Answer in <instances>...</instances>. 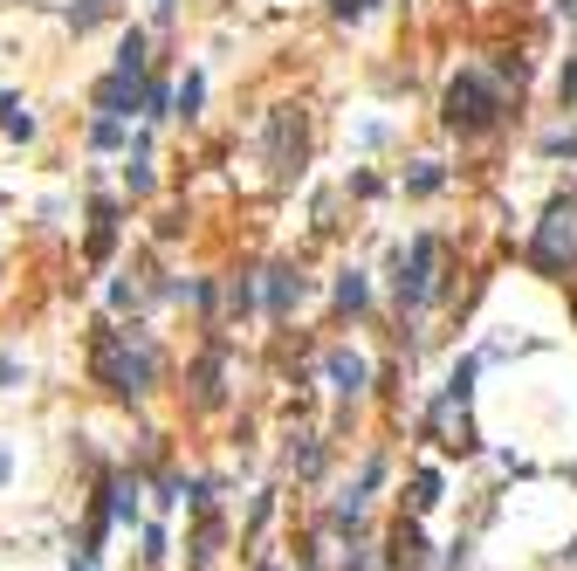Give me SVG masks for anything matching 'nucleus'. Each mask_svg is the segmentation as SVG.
I'll return each mask as SVG.
<instances>
[{
  "label": "nucleus",
  "instance_id": "1",
  "mask_svg": "<svg viewBox=\"0 0 577 571\" xmlns=\"http://www.w3.org/2000/svg\"><path fill=\"white\" fill-rule=\"evenodd\" d=\"M159 379V351L138 331H97V385H111L117 400H145Z\"/></svg>",
  "mask_w": 577,
  "mask_h": 571
},
{
  "label": "nucleus",
  "instance_id": "2",
  "mask_svg": "<svg viewBox=\"0 0 577 571\" xmlns=\"http://www.w3.org/2000/svg\"><path fill=\"white\" fill-rule=\"evenodd\" d=\"M448 132H461V138H475V132H495V117H502V90L488 83L482 69H461L454 83H448Z\"/></svg>",
  "mask_w": 577,
  "mask_h": 571
},
{
  "label": "nucleus",
  "instance_id": "3",
  "mask_svg": "<svg viewBox=\"0 0 577 571\" xmlns=\"http://www.w3.org/2000/svg\"><path fill=\"white\" fill-rule=\"evenodd\" d=\"M440 296V242L433 235H419L406 255H399V303H433Z\"/></svg>",
  "mask_w": 577,
  "mask_h": 571
},
{
  "label": "nucleus",
  "instance_id": "4",
  "mask_svg": "<svg viewBox=\"0 0 577 571\" xmlns=\"http://www.w3.org/2000/svg\"><path fill=\"white\" fill-rule=\"evenodd\" d=\"M269 159H275V179L303 172V159H309V117L303 111H275L269 117Z\"/></svg>",
  "mask_w": 577,
  "mask_h": 571
},
{
  "label": "nucleus",
  "instance_id": "5",
  "mask_svg": "<svg viewBox=\"0 0 577 571\" xmlns=\"http://www.w3.org/2000/svg\"><path fill=\"white\" fill-rule=\"evenodd\" d=\"M564 248H577V214H564V206H557V214H550L543 221V235H536V269H557L564 262Z\"/></svg>",
  "mask_w": 577,
  "mask_h": 571
},
{
  "label": "nucleus",
  "instance_id": "6",
  "mask_svg": "<svg viewBox=\"0 0 577 571\" xmlns=\"http://www.w3.org/2000/svg\"><path fill=\"white\" fill-rule=\"evenodd\" d=\"M138 97H145V76L111 69V76L97 83V111H103V117H131V111H138Z\"/></svg>",
  "mask_w": 577,
  "mask_h": 571
},
{
  "label": "nucleus",
  "instance_id": "7",
  "mask_svg": "<svg viewBox=\"0 0 577 571\" xmlns=\"http://www.w3.org/2000/svg\"><path fill=\"white\" fill-rule=\"evenodd\" d=\"M220 372H227V345H206V358L193 366V406H220Z\"/></svg>",
  "mask_w": 577,
  "mask_h": 571
},
{
  "label": "nucleus",
  "instance_id": "8",
  "mask_svg": "<svg viewBox=\"0 0 577 571\" xmlns=\"http://www.w3.org/2000/svg\"><path fill=\"white\" fill-rule=\"evenodd\" d=\"M309 296V282H303V269H269V310H275V317H288V310H296Z\"/></svg>",
  "mask_w": 577,
  "mask_h": 571
},
{
  "label": "nucleus",
  "instance_id": "9",
  "mask_svg": "<svg viewBox=\"0 0 577 571\" xmlns=\"http://www.w3.org/2000/svg\"><path fill=\"white\" fill-rule=\"evenodd\" d=\"M392 564L427 571V537H419V524H392Z\"/></svg>",
  "mask_w": 577,
  "mask_h": 571
},
{
  "label": "nucleus",
  "instance_id": "10",
  "mask_svg": "<svg viewBox=\"0 0 577 571\" xmlns=\"http://www.w3.org/2000/svg\"><path fill=\"white\" fill-rule=\"evenodd\" d=\"M90 262H103V255H111V242H117V200H97L90 206Z\"/></svg>",
  "mask_w": 577,
  "mask_h": 571
},
{
  "label": "nucleus",
  "instance_id": "11",
  "mask_svg": "<svg viewBox=\"0 0 577 571\" xmlns=\"http://www.w3.org/2000/svg\"><path fill=\"white\" fill-rule=\"evenodd\" d=\"M0 132H8V138H35V117H29V103H21L14 90H0Z\"/></svg>",
  "mask_w": 577,
  "mask_h": 571
},
{
  "label": "nucleus",
  "instance_id": "12",
  "mask_svg": "<svg viewBox=\"0 0 577 571\" xmlns=\"http://www.w3.org/2000/svg\"><path fill=\"white\" fill-rule=\"evenodd\" d=\"M330 385H337V393H358V385H364V358L358 351H330Z\"/></svg>",
  "mask_w": 577,
  "mask_h": 571
},
{
  "label": "nucleus",
  "instance_id": "13",
  "mask_svg": "<svg viewBox=\"0 0 577 571\" xmlns=\"http://www.w3.org/2000/svg\"><path fill=\"white\" fill-rule=\"evenodd\" d=\"M448 187V172H440V159H419L412 172H406V193H440Z\"/></svg>",
  "mask_w": 577,
  "mask_h": 571
},
{
  "label": "nucleus",
  "instance_id": "14",
  "mask_svg": "<svg viewBox=\"0 0 577 571\" xmlns=\"http://www.w3.org/2000/svg\"><path fill=\"white\" fill-rule=\"evenodd\" d=\"M427 510H440V475L419 469V475H412V516H427Z\"/></svg>",
  "mask_w": 577,
  "mask_h": 571
},
{
  "label": "nucleus",
  "instance_id": "15",
  "mask_svg": "<svg viewBox=\"0 0 577 571\" xmlns=\"http://www.w3.org/2000/svg\"><path fill=\"white\" fill-rule=\"evenodd\" d=\"M364 303H372V282H364V276L351 269L344 282H337V310H364Z\"/></svg>",
  "mask_w": 577,
  "mask_h": 571
},
{
  "label": "nucleus",
  "instance_id": "16",
  "mask_svg": "<svg viewBox=\"0 0 577 571\" xmlns=\"http://www.w3.org/2000/svg\"><path fill=\"white\" fill-rule=\"evenodd\" d=\"M111 8H117V0H76V8H69V29L83 35V29H97V21L111 14Z\"/></svg>",
  "mask_w": 577,
  "mask_h": 571
},
{
  "label": "nucleus",
  "instance_id": "17",
  "mask_svg": "<svg viewBox=\"0 0 577 571\" xmlns=\"http://www.w3.org/2000/svg\"><path fill=\"white\" fill-rule=\"evenodd\" d=\"M117 69H124V76H145V35H138V29L117 42Z\"/></svg>",
  "mask_w": 577,
  "mask_h": 571
},
{
  "label": "nucleus",
  "instance_id": "18",
  "mask_svg": "<svg viewBox=\"0 0 577 571\" xmlns=\"http://www.w3.org/2000/svg\"><path fill=\"white\" fill-rule=\"evenodd\" d=\"M124 138H131V132H124V117H97V124H90V145H97V152H117Z\"/></svg>",
  "mask_w": 577,
  "mask_h": 571
},
{
  "label": "nucleus",
  "instance_id": "19",
  "mask_svg": "<svg viewBox=\"0 0 577 571\" xmlns=\"http://www.w3.org/2000/svg\"><path fill=\"white\" fill-rule=\"evenodd\" d=\"M227 310H234V317H248V310H254V282H248V276L227 282Z\"/></svg>",
  "mask_w": 577,
  "mask_h": 571
},
{
  "label": "nucleus",
  "instance_id": "20",
  "mask_svg": "<svg viewBox=\"0 0 577 571\" xmlns=\"http://www.w3.org/2000/svg\"><path fill=\"white\" fill-rule=\"evenodd\" d=\"M138 103H145V117H166V111H172V90H166V83H145Z\"/></svg>",
  "mask_w": 577,
  "mask_h": 571
},
{
  "label": "nucleus",
  "instance_id": "21",
  "mask_svg": "<svg viewBox=\"0 0 577 571\" xmlns=\"http://www.w3.org/2000/svg\"><path fill=\"white\" fill-rule=\"evenodd\" d=\"M200 97H206V83H200V76H186V83H179V90H172V103H179V111H186V117L200 111Z\"/></svg>",
  "mask_w": 577,
  "mask_h": 571
},
{
  "label": "nucleus",
  "instance_id": "22",
  "mask_svg": "<svg viewBox=\"0 0 577 571\" xmlns=\"http://www.w3.org/2000/svg\"><path fill=\"white\" fill-rule=\"evenodd\" d=\"M324 469V448H317V440H303V448H296V475H317Z\"/></svg>",
  "mask_w": 577,
  "mask_h": 571
},
{
  "label": "nucleus",
  "instance_id": "23",
  "mask_svg": "<svg viewBox=\"0 0 577 571\" xmlns=\"http://www.w3.org/2000/svg\"><path fill=\"white\" fill-rule=\"evenodd\" d=\"M124 179H131V193H151V166H145V159H131Z\"/></svg>",
  "mask_w": 577,
  "mask_h": 571
},
{
  "label": "nucleus",
  "instance_id": "24",
  "mask_svg": "<svg viewBox=\"0 0 577 571\" xmlns=\"http://www.w3.org/2000/svg\"><path fill=\"white\" fill-rule=\"evenodd\" d=\"M330 14L337 21H358V14H372V0H330Z\"/></svg>",
  "mask_w": 577,
  "mask_h": 571
},
{
  "label": "nucleus",
  "instance_id": "25",
  "mask_svg": "<svg viewBox=\"0 0 577 571\" xmlns=\"http://www.w3.org/2000/svg\"><path fill=\"white\" fill-rule=\"evenodd\" d=\"M14 379H21V366H14V351H0V393H8Z\"/></svg>",
  "mask_w": 577,
  "mask_h": 571
},
{
  "label": "nucleus",
  "instance_id": "26",
  "mask_svg": "<svg viewBox=\"0 0 577 571\" xmlns=\"http://www.w3.org/2000/svg\"><path fill=\"white\" fill-rule=\"evenodd\" d=\"M564 103H577V56L564 63Z\"/></svg>",
  "mask_w": 577,
  "mask_h": 571
},
{
  "label": "nucleus",
  "instance_id": "27",
  "mask_svg": "<svg viewBox=\"0 0 577 571\" xmlns=\"http://www.w3.org/2000/svg\"><path fill=\"white\" fill-rule=\"evenodd\" d=\"M557 8H564V14H570V21H577V0H557Z\"/></svg>",
  "mask_w": 577,
  "mask_h": 571
},
{
  "label": "nucleus",
  "instance_id": "28",
  "mask_svg": "<svg viewBox=\"0 0 577 571\" xmlns=\"http://www.w3.org/2000/svg\"><path fill=\"white\" fill-rule=\"evenodd\" d=\"M254 571H275V564H254Z\"/></svg>",
  "mask_w": 577,
  "mask_h": 571
}]
</instances>
